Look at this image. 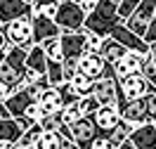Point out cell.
<instances>
[{
	"instance_id": "6da1fadb",
	"label": "cell",
	"mask_w": 156,
	"mask_h": 149,
	"mask_svg": "<svg viewBox=\"0 0 156 149\" xmlns=\"http://www.w3.org/2000/svg\"><path fill=\"white\" fill-rule=\"evenodd\" d=\"M118 24H123V21L118 19L116 5H114L111 0H97L95 10L90 12V14H85L83 29L90 31V33H95V36H99V38H107Z\"/></svg>"
},
{
	"instance_id": "7a4b0ae2",
	"label": "cell",
	"mask_w": 156,
	"mask_h": 149,
	"mask_svg": "<svg viewBox=\"0 0 156 149\" xmlns=\"http://www.w3.org/2000/svg\"><path fill=\"white\" fill-rule=\"evenodd\" d=\"M26 52H29L26 48H14V45H10L7 55H5L2 62H0V80H5L12 90L24 88L21 78H24V62H26Z\"/></svg>"
},
{
	"instance_id": "3957f363",
	"label": "cell",
	"mask_w": 156,
	"mask_h": 149,
	"mask_svg": "<svg viewBox=\"0 0 156 149\" xmlns=\"http://www.w3.org/2000/svg\"><path fill=\"white\" fill-rule=\"evenodd\" d=\"M55 24L59 26V31H62V33L83 31V24H85V12L80 10V5L71 2V0H59L57 14H55Z\"/></svg>"
},
{
	"instance_id": "277c9868",
	"label": "cell",
	"mask_w": 156,
	"mask_h": 149,
	"mask_svg": "<svg viewBox=\"0 0 156 149\" xmlns=\"http://www.w3.org/2000/svg\"><path fill=\"white\" fill-rule=\"evenodd\" d=\"M116 85H118V104H123V102H130V99H140L144 97L147 92L151 90V83L137 71V73H128L123 78H116Z\"/></svg>"
},
{
	"instance_id": "5b68a950",
	"label": "cell",
	"mask_w": 156,
	"mask_h": 149,
	"mask_svg": "<svg viewBox=\"0 0 156 149\" xmlns=\"http://www.w3.org/2000/svg\"><path fill=\"white\" fill-rule=\"evenodd\" d=\"M2 33L10 45L14 48H26L29 50L33 45V31H31V17H21V19L7 21L2 24Z\"/></svg>"
},
{
	"instance_id": "8992f818",
	"label": "cell",
	"mask_w": 156,
	"mask_h": 149,
	"mask_svg": "<svg viewBox=\"0 0 156 149\" xmlns=\"http://www.w3.org/2000/svg\"><path fill=\"white\" fill-rule=\"evenodd\" d=\"M76 69L80 73L90 76L92 80L97 78H114V71H111V64L99 57V52H83L76 59Z\"/></svg>"
},
{
	"instance_id": "52a82bcc",
	"label": "cell",
	"mask_w": 156,
	"mask_h": 149,
	"mask_svg": "<svg viewBox=\"0 0 156 149\" xmlns=\"http://www.w3.org/2000/svg\"><path fill=\"white\" fill-rule=\"evenodd\" d=\"M121 119L133 123V126H142V123H149L151 121V107L147 97H140V99H130V102H123L116 107Z\"/></svg>"
},
{
	"instance_id": "ba28073f",
	"label": "cell",
	"mask_w": 156,
	"mask_h": 149,
	"mask_svg": "<svg viewBox=\"0 0 156 149\" xmlns=\"http://www.w3.org/2000/svg\"><path fill=\"white\" fill-rule=\"evenodd\" d=\"M31 31H33V45H40L48 38H59V33H62L55 19L43 17L38 12H33V17H31Z\"/></svg>"
},
{
	"instance_id": "9c48e42d",
	"label": "cell",
	"mask_w": 156,
	"mask_h": 149,
	"mask_svg": "<svg viewBox=\"0 0 156 149\" xmlns=\"http://www.w3.org/2000/svg\"><path fill=\"white\" fill-rule=\"evenodd\" d=\"M69 130H71V140H73V144L80 147V149H88L90 140L97 135V128H95V123H92L90 116H80L76 123L69 126Z\"/></svg>"
},
{
	"instance_id": "30bf717a",
	"label": "cell",
	"mask_w": 156,
	"mask_h": 149,
	"mask_svg": "<svg viewBox=\"0 0 156 149\" xmlns=\"http://www.w3.org/2000/svg\"><path fill=\"white\" fill-rule=\"evenodd\" d=\"M92 119V123H95V128H97V133H111V130L118 126V121H121V114H118V109L114 107V104H102V107H97V111L90 116Z\"/></svg>"
},
{
	"instance_id": "8fae6325",
	"label": "cell",
	"mask_w": 156,
	"mask_h": 149,
	"mask_svg": "<svg viewBox=\"0 0 156 149\" xmlns=\"http://www.w3.org/2000/svg\"><path fill=\"white\" fill-rule=\"evenodd\" d=\"M59 43H62V55L66 59H78L85 52V29L73 33H59Z\"/></svg>"
},
{
	"instance_id": "7c38bea8",
	"label": "cell",
	"mask_w": 156,
	"mask_h": 149,
	"mask_svg": "<svg viewBox=\"0 0 156 149\" xmlns=\"http://www.w3.org/2000/svg\"><path fill=\"white\" fill-rule=\"evenodd\" d=\"M109 38H114L116 43H121V45L126 50H130V52H140V55H147V52H149V45H147L140 36H135L133 31H128L123 24H118L116 29L109 33Z\"/></svg>"
},
{
	"instance_id": "4fadbf2b",
	"label": "cell",
	"mask_w": 156,
	"mask_h": 149,
	"mask_svg": "<svg viewBox=\"0 0 156 149\" xmlns=\"http://www.w3.org/2000/svg\"><path fill=\"white\" fill-rule=\"evenodd\" d=\"M92 97L97 99V104H114L116 107L118 102V85H116V78H97L92 83Z\"/></svg>"
},
{
	"instance_id": "5bb4252c",
	"label": "cell",
	"mask_w": 156,
	"mask_h": 149,
	"mask_svg": "<svg viewBox=\"0 0 156 149\" xmlns=\"http://www.w3.org/2000/svg\"><path fill=\"white\" fill-rule=\"evenodd\" d=\"M21 17H33V5L24 0H0V24L21 19Z\"/></svg>"
},
{
	"instance_id": "9a60e30c",
	"label": "cell",
	"mask_w": 156,
	"mask_h": 149,
	"mask_svg": "<svg viewBox=\"0 0 156 149\" xmlns=\"http://www.w3.org/2000/svg\"><path fill=\"white\" fill-rule=\"evenodd\" d=\"M128 140L135 144V149H156V126L151 121L142 123V126H135V130L130 133Z\"/></svg>"
},
{
	"instance_id": "2e32d148",
	"label": "cell",
	"mask_w": 156,
	"mask_h": 149,
	"mask_svg": "<svg viewBox=\"0 0 156 149\" xmlns=\"http://www.w3.org/2000/svg\"><path fill=\"white\" fill-rule=\"evenodd\" d=\"M140 62H142V55L140 52H130L128 50L126 55L121 57L118 62L111 64V71H114V78H123L128 73H137L140 71Z\"/></svg>"
},
{
	"instance_id": "e0dca14e",
	"label": "cell",
	"mask_w": 156,
	"mask_h": 149,
	"mask_svg": "<svg viewBox=\"0 0 156 149\" xmlns=\"http://www.w3.org/2000/svg\"><path fill=\"white\" fill-rule=\"evenodd\" d=\"M38 107L43 114H59L64 109V102H62V95H59L57 88H45L38 92Z\"/></svg>"
},
{
	"instance_id": "ac0fdd59",
	"label": "cell",
	"mask_w": 156,
	"mask_h": 149,
	"mask_svg": "<svg viewBox=\"0 0 156 149\" xmlns=\"http://www.w3.org/2000/svg\"><path fill=\"white\" fill-rule=\"evenodd\" d=\"M126 52H128V50L123 48L121 43H116L114 38H109V36H107V38L102 40V48H99V57L107 62V64H114V62H118L121 57H123V55H126Z\"/></svg>"
},
{
	"instance_id": "d6986e66",
	"label": "cell",
	"mask_w": 156,
	"mask_h": 149,
	"mask_svg": "<svg viewBox=\"0 0 156 149\" xmlns=\"http://www.w3.org/2000/svg\"><path fill=\"white\" fill-rule=\"evenodd\" d=\"M21 137V128L19 123L12 119H0V140H5V142H17Z\"/></svg>"
},
{
	"instance_id": "ffe728a7",
	"label": "cell",
	"mask_w": 156,
	"mask_h": 149,
	"mask_svg": "<svg viewBox=\"0 0 156 149\" xmlns=\"http://www.w3.org/2000/svg\"><path fill=\"white\" fill-rule=\"evenodd\" d=\"M62 144V135L52 133V130H43L38 135V140L33 142V149H59Z\"/></svg>"
},
{
	"instance_id": "44dd1931",
	"label": "cell",
	"mask_w": 156,
	"mask_h": 149,
	"mask_svg": "<svg viewBox=\"0 0 156 149\" xmlns=\"http://www.w3.org/2000/svg\"><path fill=\"white\" fill-rule=\"evenodd\" d=\"M40 48H43V52H45L48 62H62V59H64L59 38H48V40H43V43H40Z\"/></svg>"
},
{
	"instance_id": "7402d4cb",
	"label": "cell",
	"mask_w": 156,
	"mask_h": 149,
	"mask_svg": "<svg viewBox=\"0 0 156 149\" xmlns=\"http://www.w3.org/2000/svg\"><path fill=\"white\" fill-rule=\"evenodd\" d=\"M69 83L73 85V90L78 92V97H83V95H90V92H92V83H95V80L90 78V76H85V73L76 71V76L69 80Z\"/></svg>"
},
{
	"instance_id": "603a6c76",
	"label": "cell",
	"mask_w": 156,
	"mask_h": 149,
	"mask_svg": "<svg viewBox=\"0 0 156 149\" xmlns=\"http://www.w3.org/2000/svg\"><path fill=\"white\" fill-rule=\"evenodd\" d=\"M76 102H78V99H76ZM76 102H71V104H64V109L59 111V121H62L64 126H71V123H76V121L83 116V114L78 111V104H76Z\"/></svg>"
},
{
	"instance_id": "cb8c5ba5",
	"label": "cell",
	"mask_w": 156,
	"mask_h": 149,
	"mask_svg": "<svg viewBox=\"0 0 156 149\" xmlns=\"http://www.w3.org/2000/svg\"><path fill=\"white\" fill-rule=\"evenodd\" d=\"M140 73H142L149 83H154V80H156V62L151 59V55H149V52H147V55H142V62H140Z\"/></svg>"
},
{
	"instance_id": "d4e9b609",
	"label": "cell",
	"mask_w": 156,
	"mask_h": 149,
	"mask_svg": "<svg viewBox=\"0 0 156 149\" xmlns=\"http://www.w3.org/2000/svg\"><path fill=\"white\" fill-rule=\"evenodd\" d=\"M48 80L52 88H57L59 83H64V73H62V62H48Z\"/></svg>"
},
{
	"instance_id": "484cf974",
	"label": "cell",
	"mask_w": 156,
	"mask_h": 149,
	"mask_svg": "<svg viewBox=\"0 0 156 149\" xmlns=\"http://www.w3.org/2000/svg\"><path fill=\"white\" fill-rule=\"evenodd\" d=\"M78 111H80V114H83V116H92V114H95V111H97V99L92 97V95H83V97H78Z\"/></svg>"
},
{
	"instance_id": "4316f807",
	"label": "cell",
	"mask_w": 156,
	"mask_h": 149,
	"mask_svg": "<svg viewBox=\"0 0 156 149\" xmlns=\"http://www.w3.org/2000/svg\"><path fill=\"white\" fill-rule=\"evenodd\" d=\"M137 5H140V0H121L118 2V7H116V12H118V19L121 21H126L133 12L137 10Z\"/></svg>"
},
{
	"instance_id": "83f0119b",
	"label": "cell",
	"mask_w": 156,
	"mask_h": 149,
	"mask_svg": "<svg viewBox=\"0 0 156 149\" xmlns=\"http://www.w3.org/2000/svg\"><path fill=\"white\" fill-rule=\"evenodd\" d=\"M57 90H59V95H62V102H64V104H71V102H76V99H78V92L73 90V85H71L69 80L59 83Z\"/></svg>"
},
{
	"instance_id": "f1b7e54d",
	"label": "cell",
	"mask_w": 156,
	"mask_h": 149,
	"mask_svg": "<svg viewBox=\"0 0 156 149\" xmlns=\"http://www.w3.org/2000/svg\"><path fill=\"white\" fill-rule=\"evenodd\" d=\"M38 126H40L43 130H52V133H57L59 126H62L59 114H43V119L38 121Z\"/></svg>"
},
{
	"instance_id": "f546056e",
	"label": "cell",
	"mask_w": 156,
	"mask_h": 149,
	"mask_svg": "<svg viewBox=\"0 0 156 149\" xmlns=\"http://www.w3.org/2000/svg\"><path fill=\"white\" fill-rule=\"evenodd\" d=\"M88 149H116V147L111 144V140H109V135H104V133H97L95 137L90 140Z\"/></svg>"
},
{
	"instance_id": "4dcf8cb0",
	"label": "cell",
	"mask_w": 156,
	"mask_h": 149,
	"mask_svg": "<svg viewBox=\"0 0 156 149\" xmlns=\"http://www.w3.org/2000/svg\"><path fill=\"white\" fill-rule=\"evenodd\" d=\"M102 40H104V38H99V36H95V33L85 31V52H99Z\"/></svg>"
},
{
	"instance_id": "1f68e13d",
	"label": "cell",
	"mask_w": 156,
	"mask_h": 149,
	"mask_svg": "<svg viewBox=\"0 0 156 149\" xmlns=\"http://www.w3.org/2000/svg\"><path fill=\"white\" fill-rule=\"evenodd\" d=\"M21 116H26V119L31 121V123H38L40 119H43V111H40V107H38V102H31L29 107H26V111L21 114Z\"/></svg>"
},
{
	"instance_id": "d6a6232c",
	"label": "cell",
	"mask_w": 156,
	"mask_h": 149,
	"mask_svg": "<svg viewBox=\"0 0 156 149\" xmlns=\"http://www.w3.org/2000/svg\"><path fill=\"white\" fill-rule=\"evenodd\" d=\"M76 59H62V73H64V80H71L73 76H76Z\"/></svg>"
},
{
	"instance_id": "836d02e7",
	"label": "cell",
	"mask_w": 156,
	"mask_h": 149,
	"mask_svg": "<svg viewBox=\"0 0 156 149\" xmlns=\"http://www.w3.org/2000/svg\"><path fill=\"white\" fill-rule=\"evenodd\" d=\"M147 43V45H151V43H156V19L149 21V26H147V33H144V38H142Z\"/></svg>"
},
{
	"instance_id": "e575fe53",
	"label": "cell",
	"mask_w": 156,
	"mask_h": 149,
	"mask_svg": "<svg viewBox=\"0 0 156 149\" xmlns=\"http://www.w3.org/2000/svg\"><path fill=\"white\" fill-rule=\"evenodd\" d=\"M7 50H10V43H7L5 33H2V26H0V62H2V57L7 55Z\"/></svg>"
},
{
	"instance_id": "d590c367",
	"label": "cell",
	"mask_w": 156,
	"mask_h": 149,
	"mask_svg": "<svg viewBox=\"0 0 156 149\" xmlns=\"http://www.w3.org/2000/svg\"><path fill=\"white\" fill-rule=\"evenodd\" d=\"M12 92H14V90H12L10 85L5 83V80H0V104H2V102H5V99H7V97H10Z\"/></svg>"
},
{
	"instance_id": "8d00e7d4",
	"label": "cell",
	"mask_w": 156,
	"mask_h": 149,
	"mask_svg": "<svg viewBox=\"0 0 156 149\" xmlns=\"http://www.w3.org/2000/svg\"><path fill=\"white\" fill-rule=\"evenodd\" d=\"M95 5H97V0H80V10L85 12V14H90V12L95 10Z\"/></svg>"
},
{
	"instance_id": "74e56055",
	"label": "cell",
	"mask_w": 156,
	"mask_h": 149,
	"mask_svg": "<svg viewBox=\"0 0 156 149\" xmlns=\"http://www.w3.org/2000/svg\"><path fill=\"white\" fill-rule=\"evenodd\" d=\"M59 0H33V10H38L43 5H57Z\"/></svg>"
},
{
	"instance_id": "f35d334b",
	"label": "cell",
	"mask_w": 156,
	"mask_h": 149,
	"mask_svg": "<svg viewBox=\"0 0 156 149\" xmlns=\"http://www.w3.org/2000/svg\"><path fill=\"white\" fill-rule=\"evenodd\" d=\"M0 149H14V142H5V140H0Z\"/></svg>"
},
{
	"instance_id": "ab89813d",
	"label": "cell",
	"mask_w": 156,
	"mask_h": 149,
	"mask_svg": "<svg viewBox=\"0 0 156 149\" xmlns=\"http://www.w3.org/2000/svg\"><path fill=\"white\" fill-rule=\"evenodd\" d=\"M118 149H135V144H133L130 140H126V142H123V144H121V147H118Z\"/></svg>"
},
{
	"instance_id": "60d3db41",
	"label": "cell",
	"mask_w": 156,
	"mask_h": 149,
	"mask_svg": "<svg viewBox=\"0 0 156 149\" xmlns=\"http://www.w3.org/2000/svg\"><path fill=\"white\" fill-rule=\"evenodd\" d=\"M0 119H10V114L5 109V104H0Z\"/></svg>"
},
{
	"instance_id": "b9f144b4",
	"label": "cell",
	"mask_w": 156,
	"mask_h": 149,
	"mask_svg": "<svg viewBox=\"0 0 156 149\" xmlns=\"http://www.w3.org/2000/svg\"><path fill=\"white\" fill-rule=\"evenodd\" d=\"M149 55H151V59L156 62V43H151V45H149Z\"/></svg>"
},
{
	"instance_id": "7bdbcfd3",
	"label": "cell",
	"mask_w": 156,
	"mask_h": 149,
	"mask_svg": "<svg viewBox=\"0 0 156 149\" xmlns=\"http://www.w3.org/2000/svg\"><path fill=\"white\" fill-rule=\"evenodd\" d=\"M151 123H154V126H156V107H154V109H151Z\"/></svg>"
},
{
	"instance_id": "ee69618b",
	"label": "cell",
	"mask_w": 156,
	"mask_h": 149,
	"mask_svg": "<svg viewBox=\"0 0 156 149\" xmlns=\"http://www.w3.org/2000/svg\"><path fill=\"white\" fill-rule=\"evenodd\" d=\"M111 2H114V5H116V7H118V2H121V0H111Z\"/></svg>"
},
{
	"instance_id": "f6af8a7d",
	"label": "cell",
	"mask_w": 156,
	"mask_h": 149,
	"mask_svg": "<svg viewBox=\"0 0 156 149\" xmlns=\"http://www.w3.org/2000/svg\"><path fill=\"white\" fill-rule=\"evenodd\" d=\"M24 2H29V5H33V0H24Z\"/></svg>"
},
{
	"instance_id": "bcb514c9",
	"label": "cell",
	"mask_w": 156,
	"mask_h": 149,
	"mask_svg": "<svg viewBox=\"0 0 156 149\" xmlns=\"http://www.w3.org/2000/svg\"><path fill=\"white\" fill-rule=\"evenodd\" d=\"M71 2H76V5H80V0H71Z\"/></svg>"
},
{
	"instance_id": "7dc6e473",
	"label": "cell",
	"mask_w": 156,
	"mask_h": 149,
	"mask_svg": "<svg viewBox=\"0 0 156 149\" xmlns=\"http://www.w3.org/2000/svg\"><path fill=\"white\" fill-rule=\"evenodd\" d=\"M154 19H156V10H154Z\"/></svg>"
},
{
	"instance_id": "c3c4849f",
	"label": "cell",
	"mask_w": 156,
	"mask_h": 149,
	"mask_svg": "<svg viewBox=\"0 0 156 149\" xmlns=\"http://www.w3.org/2000/svg\"><path fill=\"white\" fill-rule=\"evenodd\" d=\"M14 149H17V147H14ZM29 149H33V147H29Z\"/></svg>"
},
{
	"instance_id": "681fc988",
	"label": "cell",
	"mask_w": 156,
	"mask_h": 149,
	"mask_svg": "<svg viewBox=\"0 0 156 149\" xmlns=\"http://www.w3.org/2000/svg\"><path fill=\"white\" fill-rule=\"evenodd\" d=\"M73 149H80V147H73Z\"/></svg>"
},
{
	"instance_id": "f907efd6",
	"label": "cell",
	"mask_w": 156,
	"mask_h": 149,
	"mask_svg": "<svg viewBox=\"0 0 156 149\" xmlns=\"http://www.w3.org/2000/svg\"><path fill=\"white\" fill-rule=\"evenodd\" d=\"M0 26H2V24H0Z\"/></svg>"
}]
</instances>
